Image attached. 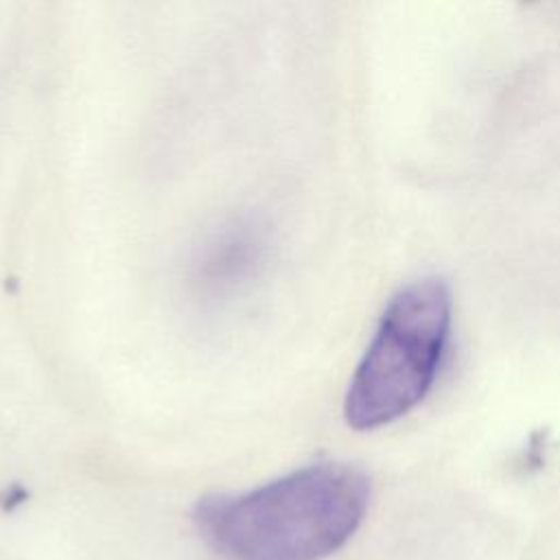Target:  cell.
Instances as JSON below:
<instances>
[{"label": "cell", "instance_id": "7a4b0ae2", "mask_svg": "<svg viewBox=\"0 0 560 560\" xmlns=\"http://www.w3.org/2000/svg\"><path fill=\"white\" fill-rule=\"evenodd\" d=\"M451 335V291L442 278H420L387 302L343 396V418L357 431L378 429L424 400Z\"/></svg>", "mask_w": 560, "mask_h": 560}, {"label": "cell", "instance_id": "3957f363", "mask_svg": "<svg viewBox=\"0 0 560 560\" xmlns=\"http://www.w3.org/2000/svg\"><path fill=\"white\" fill-rule=\"evenodd\" d=\"M269 260V230L252 217L238 214L212 228L188 260V289L208 306L232 302L265 271Z\"/></svg>", "mask_w": 560, "mask_h": 560}, {"label": "cell", "instance_id": "6da1fadb", "mask_svg": "<svg viewBox=\"0 0 560 560\" xmlns=\"http://www.w3.org/2000/svg\"><path fill=\"white\" fill-rule=\"evenodd\" d=\"M370 477L346 462H317L245 494L197 501L192 523L223 560H324L361 527Z\"/></svg>", "mask_w": 560, "mask_h": 560}]
</instances>
